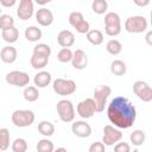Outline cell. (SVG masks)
<instances>
[{"instance_id": "16", "label": "cell", "mask_w": 152, "mask_h": 152, "mask_svg": "<svg viewBox=\"0 0 152 152\" xmlns=\"http://www.w3.org/2000/svg\"><path fill=\"white\" fill-rule=\"evenodd\" d=\"M17 56H18V52H17V49L12 45H7L5 48L1 49L0 51V58L4 63H7V64H11L13 62H15L17 59Z\"/></svg>"}, {"instance_id": "38", "label": "cell", "mask_w": 152, "mask_h": 152, "mask_svg": "<svg viewBox=\"0 0 152 152\" xmlns=\"http://www.w3.org/2000/svg\"><path fill=\"white\" fill-rule=\"evenodd\" d=\"M114 152H131V146L125 141L116 142L114 146Z\"/></svg>"}, {"instance_id": "20", "label": "cell", "mask_w": 152, "mask_h": 152, "mask_svg": "<svg viewBox=\"0 0 152 152\" xmlns=\"http://www.w3.org/2000/svg\"><path fill=\"white\" fill-rule=\"evenodd\" d=\"M86 37L87 40L93 45H100L103 42V33L100 30H89Z\"/></svg>"}, {"instance_id": "18", "label": "cell", "mask_w": 152, "mask_h": 152, "mask_svg": "<svg viewBox=\"0 0 152 152\" xmlns=\"http://www.w3.org/2000/svg\"><path fill=\"white\" fill-rule=\"evenodd\" d=\"M24 34L28 42H38L42 38L43 33H42V30L38 28L37 26H28V27H26Z\"/></svg>"}, {"instance_id": "21", "label": "cell", "mask_w": 152, "mask_h": 152, "mask_svg": "<svg viewBox=\"0 0 152 152\" xmlns=\"http://www.w3.org/2000/svg\"><path fill=\"white\" fill-rule=\"evenodd\" d=\"M126 70H127V66L125 64L124 61L121 59H115L110 63V71L113 75L115 76H122L126 74Z\"/></svg>"}, {"instance_id": "23", "label": "cell", "mask_w": 152, "mask_h": 152, "mask_svg": "<svg viewBox=\"0 0 152 152\" xmlns=\"http://www.w3.org/2000/svg\"><path fill=\"white\" fill-rule=\"evenodd\" d=\"M23 95L27 102H34L39 97V91H38V88H36L34 86H27L25 87Z\"/></svg>"}, {"instance_id": "12", "label": "cell", "mask_w": 152, "mask_h": 152, "mask_svg": "<svg viewBox=\"0 0 152 152\" xmlns=\"http://www.w3.org/2000/svg\"><path fill=\"white\" fill-rule=\"evenodd\" d=\"M71 132L78 138H88L91 134V127L88 122L78 120L71 125Z\"/></svg>"}, {"instance_id": "10", "label": "cell", "mask_w": 152, "mask_h": 152, "mask_svg": "<svg viewBox=\"0 0 152 152\" xmlns=\"http://www.w3.org/2000/svg\"><path fill=\"white\" fill-rule=\"evenodd\" d=\"M77 114L82 118V119H89L91 118L95 112H96V108H95V102L91 97H88L83 101H81L78 104H77Z\"/></svg>"}, {"instance_id": "3", "label": "cell", "mask_w": 152, "mask_h": 152, "mask_svg": "<svg viewBox=\"0 0 152 152\" xmlns=\"http://www.w3.org/2000/svg\"><path fill=\"white\" fill-rule=\"evenodd\" d=\"M110 93H112V88L109 86H104V84L97 86L94 89V97H93V100L95 102V108H96L97 113L103 112L104 106L107 104V99L109 97Z\"/></svg>"}, {"instance_id": "17", "label": "cell", "mask_w": 152, "mask_h": 152, "mask_svg": "<svg viewBox=\"0 0 152 152\" xmlns=\"http://www.w3.org/2000/svg\"><path fill=\"white\" fill-rule=\"evenodd\" d=\"M51 82V74L49 71H39L38 74L34 75L33 77V83L36 88H45L50 84Z\"/></svg>"}, {"instance_id": "8", "label": "cell", "mask_w": 152, "mask_h": 152, "mask_svg": "<svg viewBox=\"0 0 152 152\" xmlns=\"http://www.w3.org/2000/svg\"><path fill=\"white\" fill-rule=\"evenodd\" d=\"M6 82L11 86H17V87H25L30 82V76L28 74L19 70H13L10 71L6 75Z\"/></svg>"}, {"instance_id": "25", "label": "cell", "mask_w": 152, "mask_h": 152, "mask_svg": "<svg viewBox=\"0 0 152 152\" xmlns=\"http://www.w3.org/2000/svg\"><path fill=\"white\" fill-rule=\"evenodd\" d=\"M106 50H107L108 53H110V55H113V56H116V55H119V53L121 52V50H122V44H121L118 39H110V40L107 43V45H106Z\"/></svg>"}, {"instance_id": "5", "label": "cell", "mask_w": 152, "mask_h": 152, "mask_svg": "<svg viewBox=\"0 0 152 152\" xmlns=\"http://www.w3.org/2000/svg\"><path fill=\"white\" fill-rule=\"evenodd\" d=\"M57 114L63 122H71L75 119V108L71 101L69 100H61L57 102L56 106Z\"/></svg>"}, {"instance_id": "6", "label": "cell", "mask_w": 152, "mask_h": 152, "mask_svg": "<svg viewBox=\"0 0 152 152\" xmlns=\"http://www.w3.org/2000/svg\"><path fill=\"white\" fill-rule=\"evenodd\" d=\"M52 89L57 95L66 96V95H71L76 91V83L72 80L56 78L52 83Z\"/></svg>"}, {"instance_id": "34", "label": "cell", "mask_w": 152, "mask_h": 152, "mask_svg": "<svg viewBox=\"0 0 152 152\" xmlns=\"http://www.w3.org/2000/svg\"><path fill=\"white\" fill-rule=\"evenodd\" d=\"M13 26H14V19L12 15H10V14H1L0 15V28L2 31L11 28Z\"/></svg>"}, {"instance_id": "37", "label": "cell", "mask_w": 152, "mask_h": 152, "mask_svg": "<svg viewBox=\"0 0 152 152\" xmlns=\"http://www.w3.org/2000/svg\"><path fill=\"white\" fill-rule=\"evenodd\" d=\"M104 31H106V34L107 36L115 37V36L120 34V32H121V25H118V26H106L104 27Z\"/></svg>"}, {"instance_id": "11", "label": "cell", "mask_w": 152, "mask_h": 152, "mask_svg": "<svg viewBox=\"0 0 152 152\" xmlns=\"http://www.w3.org/2000/svg\"><path fill=\"white\" fill-rule=\"evenodd\" d=\"M34 8H33V2L31 0H21L19 2L18 10H17V15L21 20H28L33 15Z\"/></svg>"}, {"instance_id": "32", "label": "cell", "mask_w": 152, "mask_h": 152, "mask_svg": "<svg viewBox=\"0 0 152 152\" xmlns=\"http://www.w3.org/2000/svg\"><path fill=\"white\" fill-rule=\"evenodd\" d=\"M13 152H26L27 151V142L24 138H17L11 146Z\"/></svg>"}, {"instance_id": "43", "label": "cell", "mask_w": 152, "mask_h": 152, "mask_svg": "<svg viewBox=\"0 0 152 152\" xmlns=\"http://www.w3.org/2000/svg\"><path fill=\"white\" fill-rule=\"evenodd\" d=\"M53 152H68V151H66V148H64V147H58V148L53 150Z\"/></svg>"}, {"instance_id": "44", "label": "cell", "mask_w": 152, "mask_h": 152, "mask_svg": "<svg viewBox=\"0 0 152 152\" xmlns=\"http://www.w3.org/2000/svg\"><path fill=\"white\" fill-rule=\"evenodd\" d=\"M0 13H1V7H0ZM0 15H1V14H0Z\"/></svg>"}, {"instance_id": "2", "label": "cell", "mask_w": 152, "mask_h": 152, "mask_svg": "<svg viewBox=\"0 0 152 152\" xmlns=\"http://www.w3.org/2000/svg\"><path fill=\"white\" fill-rule=\"evenodd\" d=\"M11 120L17 127H28L34 121V113L28 109H17L12 113Z\"/></svg>"}, {"instance_id": "31", "label": "cell", "mask_w": 152, "mask_h": 152, "mask_svg": "<svg viewBox=\"0 0 152 152\" xmlns=\"http://www.w3.org/2000/svg\"><path fill=\"white\" fill-rule=\"evenodd\" d=\"M108 8V2L106 0H94L91 4V10L96 14H103Z\"/></svg>"}, {"instance_id": "42", "label": "cell", "mask_w": 152, "mask_h": 152, "mask_svg": "<svg viewBox=\"0 0 152 152\" xmlns=\"http://www.w3.org/2000/svg\"><path fill=\"white\" fill-rule=\"evenodd\" d=\"M150 4V0H145V1H135V5L140 6V7H145Z\"/></svg>"}, {"instance_id": "4", "label": "cell", "mask_w": 152, "mask_h": 152, "mask_svg": "<svg viewBox=\"0 0 152 152\" xmlns=\"http://www.w3.org/2000/svg\"><path fill=\"white\" fill-rule=\"evenodd\" d=\"M125 30L129 33H142L147 30V20L142 15H133L126 19Z\"/></svg>"}, {"instance_id": "30", "label": "cell", "mask_w": 152, "mask_h": 152, "mask_svg": "<svg viewBox=\"0 0 152 152\" xmlns=\"http://www.w3.org/2000/svg\"><path fill=\"white\" fill-rule=\"evenodd\" d=\"M10 147V131L7 128H0V151H6Z\"/></svg>"}, {"instance_id": "45", "label": "cell", "mask_w": 152, "mask_h": 152, "mask_svg": "<svg viewBox=\"0 0 152 152\" xmlns=\"http://www.w3.org/2000/svg\"><path fill=\"white\" fill-rule=\"evenodd\" d=\"M0 152H2V151H0Z\"/></svg>"}, {"instance_id": "7", "label": "cell", "mask_w": 152, "mask_h": 152, "mask_svg": "<svg viewBox=\"0 0 152 152\" xmlns=\"http://www.w3.org/2000/svg\"><path fill=\"white\" fill-rule=\"evenodd\" d=\"M122 139V133L118 128H115L112 125H106L103 127V137H102V144L104 146H112L116 142H119Z\"/></svg>"}, {"instance_id": "33", "label": "cell", "mask_w": 152, "mask_h": 152, "mask_svg": "<svg viewBox=\"0 0 152 152\" xmlns=\"http://www.w3.org/2000/svg\"><path fill=\"white\" fill-rule=\"evenodd\" d=\"M57 59L61 62V63H68V62H71L72 59V51L68 48H63L58 51L57 53Z\"/></svg>"}, {"instance_id": "26", "label": "cell", "mask_w": 152, "mask_h": 152, "mask_svg": "<svg viewBox=\"0 0 152 152\" xmlns=\"http://www.w3.org/2000/svg\"><path fill=\"white\" fill-rule=\"evenodd\" d=\"M145 133L141 131V129H135L129 135V139H131V142L134 145V146H141L144 142H145Z\"/></svg>"}, {"instance_id": "27", "label": "cell", "mask_w": 152, "mask_h": 152, "mask_svg": "<svg viewBox=\"0 0 152 152\" xmlns=\"http://www.w3.org/2000/svg\"><path fill=\"white\" fill-rule=\"evenodd\" d=\"M121 25V18L115 12H109L104 15V26H118Z\"/></svg>"}, {"instance_id": "9", "label": "cell", "mask_w": 152, "mask_h": 152, "mask_svg": "<svg viewBox=\"0 0 152 152\" xmlns=\"http://www.w3.org/2000/svg\"><path fill=\"white\" fill-rule=\"evenodd\" d=\"M133 91L141 101H152V88L145 81H135L133 84Z\"/></svg>"}, {"instance_id": "15", "label": "cell", "mask_w": 152, "mask_h": 152, "mask_svg": "<svg viewBox=\"0 0 152 152\" xmlns=\"http://www.w3.org/2000/svg\"><path fill=\"white\" fill-rule=\"evenodd\" d=\"M57 43L62 48H70L75 44V34L69 30H63L57 36Z\"/></svg>"}, {"instance_id": "36", "label": "cell", "mask_w": 152, "mask_h": 152, "mask_svg": "<svg viewBox=\"0 0 152 152\" xmlns=\"http://www.w3.org/2000/svg\"><path fill=\"white\" fill-rule=\"evenodd\" d=\"M75 28H76V31H77L78 33H81V34H87L88 31L90 30V25H89V23H88L87 20H82L80 24H77V25L75 26Z\"/></svg>"}, {"instance_id": "41", "label": "cell", "mask_w": 152, "mask_h": 152, "mask_svg": "<svg viewBox=\"0 0 152 152\" xmlns=\"http://www.w3.org/2000/svg\"><path fill=\"white\" fill-rule=\"evenodd\" d=\"M151 37H152V32H151V31H148V32L146 33V37H145L146 43H147L148 45H152V39H151Z\"/></svg>"}, {"instance_id": "19", "label": "cell", "mask_w": 152, "mask_h": 152, "mask_svg": "<svg viewBox=\"0 0 152 152\" xmlns=\"http://www.w3.org/2000/svg\"><path fill=\"white\" fill-rule=\"evenodd\" d=\"M1 37L2 39L6 42V43H10V44H13L18 40L19 38V31L18 28H15L14 26L11 27V28H7V30H4L1 32Z\"/></svg>"}, {"instance_id": "13", "label": "cell", "mask_w": 152, "mask_h": 152, "mask_svg": "<svg viewBox=\"0 0 152 152\" xmlns=\"http://www.w3.org/2000/svg\"><path fill=\"white\" fill-rule=\"evenodd\" d=\"M71 64L75 69L77 70H83L87 64H88V57L86 55V52L81 49H77L72 52V59H71Z\"/></svg>"}, {"instance_id": "22", "label": "cell", "mask_w": 152, "mask_h": 152, "mask_svg": "<svg viewBox=\"0 0 152 152\" xmlns=\"http://www.w3.org/2000/svg\"><path fill=\"white\" fill-rule=\"evenodd\" d=\"M38 132L44 137H51L55 133V125L50 121H40L38 124Z\"/></svg>"}, {"instance_id": "39", "label": "cell", "mask_w": 152, "mask_h": 152, "mask_svg": "<svg viewBox=\"0 0 152 152\" xmlns=\"http://www.w3.org/2000/svg\"><path fill=\"white\" fill-rule=\"evenodd\" d=\"M89 152H106V148L102 142L95 141L89 146Z\"/></svg>"}, {"instance_id": "1", "label": "cell", "mask_w": 152, "mask_h": 152, "mask_svg": "<svg viewBox=\"0 0 152 152\" xmlns=\"http://www.w3.org/2000/svg\"><path fill=\"white\" fill-rule=\"evenodd\" d=\"M107 116L114 127L126 129L132 127L135 122L137 109L127 97L116 96L107 107Z\"/></svg>"}, {"instance_id": "29", "label": "cell", "mask_w": 152, "mask_h": 152, "mask_svg": "<svg viewBox=\"0 0 152 152\" xmlns=\"http://www.w3.org/2000/svg\"><path fill=\"white\" fill-rule=\"evenodd\" d=\"M30 63H31V66L33 69H37V70L38 69H43L49 63V58L48 57H39V56L32 55L31 59H30Z\"/></svg>"}, {"instance_id": "40", "label": "cell", "mask_w": 152, "mask_h": 152, "mask_svg": "<svg viewBox=\"0 0 152 152\" xmlns=\"http://www.w3.org/2000/svg\"><path fill=\"white\" fill-rule=\"evenodd\" d=\"M15 0H0V6H4V7H12L15 5Z\"/></svg>"}, {"instance_id": "28", "label": "cell", "mask_w": 152, "mask_h": 152, "mask_svg": "<svg viewBox=\"0 0 152 152\" xmlns=\"http://www.w3.org/2000/svg\"><path fill=\"white\" fill-rule=\"evenodd\" d=\"M37 152H53L55 150V146H53V142L49 139H40L38 142H37Z\"/></svg>"}, {"instance_id": "14", "label": "cell", "mask_w": 152, "mask_h": 152, "mask_svg": "<svg viewBox=\"0 0 152 152\" xmlns=\"http://www.w3.org/2000/svg\"><path fill=\"white\" fill-rule=\"evenodd\" d=\"M36 20L42 26H50L53 23V14L49 8L42 7L36 12Z\"/></svg>"}, {"instance_id": "24", "label": "cell", "mask_w": 152, "mask_h": 152, "mask_svg": "<svg viewBox=\"0 0 152 152\" xmlns=\"http://www.w3.org/2000/svg\"><path fill=\"white\" fill-rule=\"evenodd\" d=\"M34 56H39V57H50L51 55V48L48 44L44 43H39L33 48V53Z\"/></svg>"}, {"instance_id": "35", "label": "cell", "mask_w": 152, "mask_h": 152, "mask_svg": "<svg viewBox=\"0 0 152 152\" xmlns=\"http://www.w3.org/2000/svg\"><path fill=\"white\" fill-rule=\"evenodd\" d=\"M82 20H84V17L81 12H71L69 14V24L71 26H76L77 24H80Z\"/></svg>"}]
</instances>
